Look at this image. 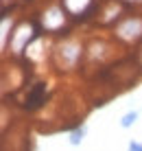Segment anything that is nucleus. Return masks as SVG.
Here are the masks:
<instances>
[{
	"label": "nucleus",
	"mask_w": 142,
	"mask_h": 151,
	"mask_svg": "<svg viewBox=\"0 0 142 151\" xmlns=\"http://www.w3.org/2000/svg\"><path fill=\"white\" fill-rule=\"evenodd\" d=\"M120 13H123V7H120V2H116V0H112L109 2V7L105 9V13H103V22H114V20H118L120 18Z\"/></svg>",
	"instance_id": "obj_8"
},
{
	"label": "nucleus",
	"mask_w": 142,
	"mask_h": 151,
	"mask_svg": "<svg viewBox=\"0 0 142 151\" xmlns=\"http://www.w3.org/2000/svg\"><path fill=\"white\" fill-rule=\"evenodd\" d=\"M13 15L4 13L2 20H0V48H2V53H7L9 48V40H11V33H13Z\"/></svg>",
	"instance_id": "obj_6"
},
{
	"label": "nucleus",
	"mask_w": 142,
	"mask_h": 151,
	"mask_svg": "<svg viewBox=\"0 0 142 151\" xmlns=\"http://www.w3.org/2000/svg\"><path fill=\"white\" fill-rule=\"evenodd\" d=\"M66 22H68V11L64 9V4H57V2L48 4L39 15V24L46 33H59L66 27Z\"/></svg>",
	"instance_id": "obj_4"
},
{
	"label": "nucleus",
	"mask_w": 142,
	"mask_h": 151,
	"mask_svg": "<svg viewBox=\"0 0 142 151\" xmlns=\"http://www.w3.org/2000/svg\"><path fill=\"white\" fill-rule=\"evenodd\" d=\"M61 4H64V9L68 11V15L81 18V15H85L92 9L94 0H61Z\"/></svg>",
	"instance_id": "obj_5"
},
{
	"label": "nucleus",
	"mask_w": 142,
	"mask_h": 151,
	"mask_svg": "<svg viewBox=\"0 0 142 151\" xmlns=\"http://www.w3.org/2000/svg\"><path fill=\"white\" fill-rule=\"evenodd\" d=\"M120 2H127V4H142V0H120Z\"/></svg>",
	"instance_id": "obj_12"
},
{
	"label": "nucleus",
	"mask_w": 142,
	"mask_h": 151,
	"mask_svg": "<svg viewBox=\"0 0 142 151\" xmlns=\"http://www.w3.org/2000/svg\"><path fill=\"white\" fill-rule=\"evenodd\" d=\"M140 66H142V50H140Z\"/></svg>",
	"instance_id": "obj_14"
},
{
	"label": "nucleus",
	"mask_w": 142,
	"mask_h": 151,
	"mask_svg": "<svg viewBox=\"0 0 142 151\" xmlns=\"http://www.w3.org/2000/svg\"><path fill=\"white\" fill-rule=\"evenodd\" d=\"M127 149H129V151H142V142H138V140H131Z\"/></svg>",
	"instance_id": "obj_11"
},
{
	"label": "nucleus",
	"mask_w": 142,
	"mask_h": 151,
	"mask_svg": "<svg viewBox=\"0 0 142 151\" xmlns=\"http://www.w3.org/2000/svg\"><path fill=\"white\" fill-rule=\"evenodd\" d=\"M114 37L123 44H138L142 40V15H125L114 24Z\"/></svg>",
	"instance_id": "obj_3"
},
{
	"label": "nucleus",
	"mask_w": 142,
	"mask_h": 151,
	"mask_svg": "<svg viewBox=\"0 0 142 151\" xmlns=\"http://www.w3.org/2000/svg\"><path fill=\"white\" fill-rule=\"evenodd\" d=\"M35 37H37V29H35V24L29 22V20H22V22L15 24V29H13V33H11V40H9V48H7V50H11L13 57H22Z\"/></svg>",
	"instance_id": "obj_2"
},
{
	"label": "nucleus",
	"mask_w": 142,
	"mask_h": 151,
	"mask_svg": "<svg viewBox=\"0 0 142 151\" xmlns=\"http://www.w3.org/2000/svg\"><path fill=\"white\" fill-rule=\"evenodd\" d=\"M85 50L87 48L79 40H64L52 48V64H55L59 70L70 72V70H75L79 66V61L83 59Z\"/></svg>",
	"instance_id": "obj_1"
},
{
	"label": "nucleus",
	"mask_w": 142,
	"mask_h": 151,
	"mask_svg": "<svg viewBox=\"0 0 142 151\" xmlns=\"http://www.w3.org/2000/svg\"><path fill=\"white\" fill-rule=\"evenodd\" d=\"M9 2H11V0H2V4H9Z\"/></svg>",
	"instance_id": "obj_13"
},
{
	"label": "nucleus",
	"mask_w": 142,
	"mask_h": 151,
	"mask_svg": "<svg viewBox=\"0 0 142 151\" xmlns=\"http://www.w3.org/2000/svg\"><path fill=\"white\" fill-rule=\"evenodd\" d=\"M85 136H87V127H85V125H81V127H77V129H72V132H70L68 142H70L72 147H79V145L85 140Z\"/></svg>",
	"instance_id": "obj_9"
},
{
	"label": "nucleus",
	"mask_w": 142,
	"mask_h": 151,
	"mask_svg": "<svg viewBox=\"0 0 142 151\" xmlns=\"http://www.w3.org/2000/svg\"><path fill=\"white\" fill-rule=\"evenodd\" d=\"M44 99H46V86L39 83V86L29 94V99H26V107H29V110H35V107H39L42 103H44Z\"/></svg>",
	"instance_id": "obj_7"
},
{
	"label": "nucleus",
	"mask_w": 142,
	"mask_h": 151,
	"mask_svg": "<svg viewBox=\"0 0 142 151\" xmlns=\"http://www.w3.org/2000/svg\"><path fill=\"white\" fill-rule=\"evenodd\" d=\"M138 116H140V114L136 112V110L127 112L123 118H120V127H123V129H129V127H133V125H136V121H138Z\"/></svg>",
	"instance_id": "obj_10"
}]
</instances>
